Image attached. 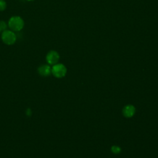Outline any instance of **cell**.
Masks as SVG:
<instances>
[{"instance_id":"6da1fadb","label":"cell","mask_w":158,"mask_h":158,"mask_svg":"<svg viewBox=\"0 0 158 158\" xmlns=\"http://www.w3.org/2000/svg\"><path fill=\"white\" fill-rule=\"evenodd\" d=\"M9 27L13 31H18L24 27V22L23 19L19 16H14L9 20Z\"/></svg>"},{"instance_id":"7a4b0ae2","label":"cell","mask_w":158,"mask_h":158,"mask_svg":"<svg viewBox=\"0 0 158 158\" xmlns=\"http://www.w3.org/2000/svg\"><path fill=\"white\" fill-rule=\"evenodd\" d=\"M1 38L5 44L12 45L16 41V35H15L13 31L6 30L3 31Z\"/></svg>"},{"instance_id":"3957f363","label":"cell","mask_w":158,"mask_h":158,"mask_svg":"<svg viewBox=\"0 0 158 158\" xmlns=\"http://www.w3.org/2000/svg\"><path fill=\"white\" fill-rule=\"evenodd\" d=\"M51 73L56 78H62L66 76L67 69L62 64H56L52 67Z\"/></svg>"},{"instance_id":"277c9868","label":"cell","mask_w":158,"mask_h":158,"mask_svg":"<svg viewBox=\"0 0 158 158\" xmlns=\"http://www.w3.org/2000/svg\"><path fill=\"white\" fill-rule=\"evenodd\" d=\"M59 59V55L58 52L55 51H51L46 55V61L49 64L55 65L57 64Z\"/></svg>"},{"instance_id":"5b68a950","label":"cell","mask_w":158,"mask_h":158,"mask_svg":"<svg viewBox=\"0 0 158 158\" xmlns=\"http://www.w3.org/2000/svg\"><path fill=\"white\" fill-rule=\"evenodd\" d=\"M135 108L133 105H127L123 109V114L125 117L130 118L134 116L135 114Z\"/></svg>"},{"instance_id":"8992f818","label":"cell","mask_w":158,"mask_h":158,"mask_svg":"<svg viewBox=\"0 0 158 158\" xmlns=\"http://www.w3.org/2000/svg\"><path fill=\"white\" fill-rule=\"evenodd\" d=\"M40 75L43 77H47L51 73V68L48 65H42L38 69Z\"/></svg>"},{"instance_id":"52a82bcc","label":"cell","mask_w":158,"mask_h":158,"mask_svg":"<svg viewBox=\"0 0 158 158\" xmlns=\"http://www.w3.org/2000/svg\"><path fill=\"white\" fill-rule=\"evenodd\" d=\"M7 25L6 22H4V21H0V33L3 31H4L6 30Z\"/></svg>"},{"instance_id":"ba28073f","label":"cell","mask_w":158,"mask_h":158,"mask_svg":"<svg viewBox=\"0 0 158 158\" xmlns=\"http://www.w3.org/2000/svg\"><path fill=\"white\" fill-rule=\"evenodd\" d=\"M6 8V3L4 0H0V11H3Z\"/></svg>"},{"instance_id":"9c48e42d","label":"cell","mask_w":158,"mask_h":158,"mask_svg":"<svg viewBox=\"0 0 158 158\" xmlns=\"http://www.w3.org/2000/svg\"><path fill=\"white\" fill-rule=\"evenodd\" d=\"M111 150L115 154L119 153V152L121 151V150H120V148H119V147L117 146H113L111 148Z\"/></svg>"},{"instance_id":"30bf717a","label":"cell","mask_w":158,"mask_h":158,"mask_svg":"<svg viewBox=\"0 0 158 158\" xmlns=\"http://www.w3.org/2000/svg\"><path fill=\"white\" fill-rule=\"evenodd\" d=\"M27 1H34V0H27Z\"/></svg>"}]
</instances>
